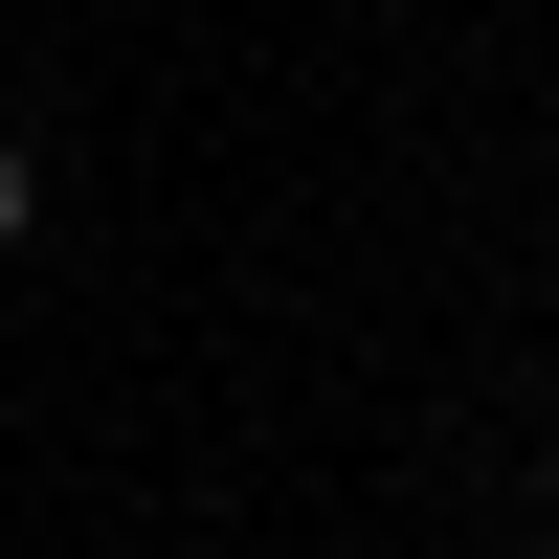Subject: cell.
Returning a JSON list of instances; mask_svg holds the SVG:
<instances>
[{
  "instance_id": "1",
  "label": "cell",
  "mask_w": 559,
  "mask_h": 559,
  "mask_svg": "<svg viewBox=\"0 0 559 559\" xmlns=\"http://www.w3.org/2000/svg\"><path fill=\"white\" fill-rule=\"evenodd\" d=\"M23 224H45V157H23V134H0V247H23Z\"/></svg>"
},
{
  "instance_id": "2",
  "label": "cell",
  "mask_w": 559,
  "mask_h": 559,
  "mask_svg": "<svg viewBox=\"0 0 559 559\" xmlns=\"http://www.w3.org/2000/svg\"><path fill=\"white\" fill-rule=\"evenodd\" d=\"M537 559H559V537H537Z\"/></svg>"
}]
</instances>
